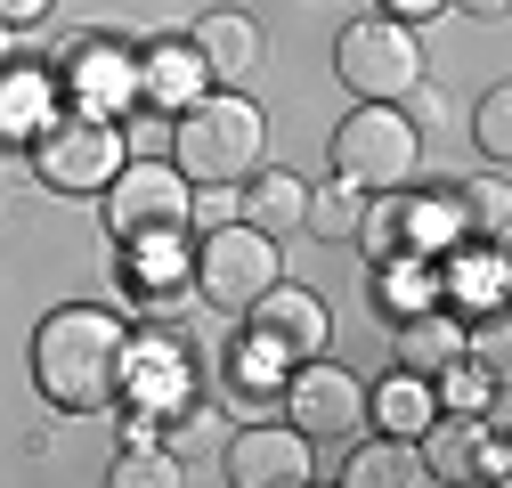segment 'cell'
I'll use <instances>...</instances> for the list:
<instances>
[{"label":"cell","instance_id":"7402d4cb","mask_svg":"<svg viewBox=\"0 0 512 488\" xmlns=\"http://www.w3.org/2000/svg\"><path fill=\"white\" fill-rule=\"evenodd\" d=\"M106 480H114V488H179L187 472H179V456H163V448H155V432H131Z\"/></svg>","mask_w":512,"mask_h":488},{"label":"cell","instance_id":"4316f807","mask_svg":"<svg viewBox=\"0 0 512 488\" xmlns=\"http://www.w3.org/2000/svg\"><path fill=\"white\" fill-rule=\"evenodd\" d=\"M9 82H17V90H0V131L17 122V131H33V139H41V98H49V90H41V74H9Z\"/></svg>","mask_w":512,"mask_h":488},{"label":"cell","instance_id":"4dcf8cb0","mask_svg":"<svg viewBox=\"0 0 512 488\" xmlns=\"http://www.w3.org/2000/svg\"><path fill=\"white\" fill-rule=\"evenodd\" d=\"M464 17H480V25H496V17H512V0H456Z\"/></svg>","mask_w":512,"mask_h":488},{"label":"cell","instance_id":"1f68e13d","mask_svg":"<svg viewBox=\"0 0 512 488\" xmlns=\"http://www.w3.org/2000/svg\"><path fill=\"white\" fill-rule=\"evenodd\" d=\"M0 66H9V25H0Z\"/></svg>","mask_w":512,"mask_h":488},{"label":"cell","instance_id":"484cf974","mask_svg":"<svg viewBox=\"0 0 512 488\" xmlns=\"http://www.w3.org/2000/svg\"><path fill=\"white\" fill-rule=\"evenodd\" d=\"M496 277H504V261H496V253H480V261H456V269H447V277H439V293H456V310H464V301H496V293H504Z\"/></svg>","mask_w":512,"mask_h":488},{"label":"cell","instance_id":"52a82bcc","mask_svg":"<svg viewBox=\"0 0 512 488\" xmlns=\"http://www.w3.org/2000/svg\"><path fill=\"white\" fill-rule=\"evenodd\" d=\"M334 74L358 90V98H415L423 90V33L399 25V17H358L334 49Z\"/></svg>","mask_w":512,"mask_h":488},{"label":"cell","instance_id":"e0dca14e","mask_svg":"<svg viewBox=\"0 0 512 488\" xmlns=\"http://www.w3.org/2000/svg\"><path fill=\"white\" fill-rule=\"evenodd\" d=\"M431 301H439V277H431V261L415 253V244H399V253L374 261V310L382 318H415V310H431Z\"/></svg>","mask_w":512,"mask_h":488},{"label":"cell","instance_id":"603a6c76","mask_svg":"<svg viewBox=\"0 0 512 488\" xmlns=\"http://www.w3.org/2000/svg\"><path fill=\"white\" fill-rule=\"evenodd\" d=\"M350 244H366L374 261H382V253H399V244H407V188L366 196V212H358V236H350Z\"/></svg>","mask_w":512,"mask_h":488},{"label":"cell","instance_id":"7c38bea8","mask_svg":"<svg viewBox=\"0 0 512 488\" xmlns=\"http://www.w3.org/2000/svg\"><path fill=\"white\" fill-rule=\"evenodd\" d=\"M399 366L407 375H447L456 358H472V326H464V310H447V301H431V310H415V318H399Z\"/></svg>","mask_w":512,"mask_h":488},{"label":"cell","instance_id":"4fadbf2b","mask_svg":"<svg viewBox=\"0 0 512 488\" xmlns=\"http://www.w3.org/2000/svg\"><path fill=\"white\" fill-rule=\"evenodd\" d=\"M187 49L204 57V74H212V82H244L252 66H261V25H252L244 9H212V17H196Z\"/></svg>","mask_w":512,"mask_h":488},{"label":"cell","instance_id":"277c9868","mask_svg":"<svg viewBox=\"0 0 512 488\" xmlns=\"http://www.w3.org/2000/svg\"><path fill=\"white\" fill-rule=\"evenodd\" d=\"M334 171L358 179L366 196L415 188V171H423V131H415L391 98H358V106L334 122Z\"/></svg>","mask_w":512,"mask_h":488},{"label":"cell","instance_id":"f1b7e54d","mask_svg":"<svg viewBox=\"0 0 512 488\" xmlns=\"http://www.w3.org/2000/svg\"><path fill=\"white\" fill-rule=\"evenodd\" d=\"M456 0H382V17H399V25H423V17H447Z\"/></svg>","mask_w":512,"mask_h":488},{"label":"cell","instance_id":"6da1fadb","mask_svg":"<svg viewBox=\"0 0 512 488\" xmlns=\"http://www.w3.org/2000/svg\"><path fill=\"white\" fill-rule=\"evenodd\" d=\"M122 358H131V326H122L114 310H90V301H74V310H49L41 334H33V383L49 407L66 415H90L122 391Z\"/></svg>","mask_w":512,"mask_h":488},{"label":"cell","instance_id":"d6986e66","mask_svg":"<svg viewBox=\"0 0 512 488\" xmlns=\"http://www.w3.org/2000/svg\"><path fill=\"white\" fill-rule=\"evenodd\" d=\"M342 488H423V456H415V440L374 432V440L342 464Z\"/></svg>","mask_w":512,"mask_h":488},{"label":"cell","instance_id":"d4e9b609","mask_svg":"<svg viewBox=\"0 0 512 488\" xmlns=\"http://www.w3.org/2000/svg\"><path fill=\"white\" fill-rule=\"evenodd\" d=\"M472 139H480V155H488V163H504V155H512V90H488V98H480Z\"/></svg>","mask_w":512,"mask_h":488},{"label":"cell","instance_id":"ba28073f","mask_svg":"<svg viewBox=\"0 0 512 488\" xmlns=\"http://www.w3.org/2000/svg\"><path fill=\"white\" fill-rule=\"evenodd\" d=\"M277 407H285V423L293 432H309V440H350L358 423H366V383L350 375L342 358H293V375L277 383Z\"/></svg>","mask_w":512,"mask_h":488},{"label":"cell","instance_id":"44dd1931","mask_svg":"<svg viewBox=\"0 0 512 488\" xmlns=\"http://www.w3.org/2000/svg\"><path fill=\"white\" fill-rule=\"evenodd\" d=\"M358 212H366V188L334 171L326 188H309V204H301V228H309L317 244H350V236H358Z\"/></svg>","mask_w":512,"mask_h":488},{"label":"cell","instance_id":"83f0119b","mask_svg":"<svg viewBox=\"0 0 512 488\" xmlns=\"http://www.w3.org/2000/svg\"><path fill=\"white\" fill-rule=\"evenodd\" d=\"M464 204L480 212V228H488V244H504V179H480V188H472Z\"/></svg>","mask_w":512,"mask_h":488},{"label":"cell","instance_id":"2e32d148","mask_svg":"<svg viewBox=\"0 0 512 488\" xmlns=\"http://www.w3.org/2000/svg\"><path fill=\"white\" fill-rule=\"evenodd\" d=\"M122 391H131V407H147V415H171V407L187 399V366H179V350H163V342H131V358H122Z\"/></svg>","mask_w":512,"mask_h":488},{"label":"cell","instance_id":"9a60e30c","mask_svg":"<svg viewBox=\"0 0 512 488\" xmlns=\"http://www.w3.org/2000/svg\"><path fill=\"white\" fill-rule=\"evenodd\" d=\"M236 220H252V228H261V236H293L301 228V204H309V188H301V179L293 171H277V163H261V171H252V179H236Z\"/></svg>","mask_w":512,"mask_h":488},{"label":"cell","instance_id":"f546056e","mask_svg":"<svg viewBox=\"0 0 512 488\" xmlns=\"http://www.w3.org/2000/svg\"><path fill=\"white\" fill-rule=\"evenodd\" d=\"M41 17H49V0H0V25H9V33L41 25Z\"/></svg>","mask_w":512,"mask_h":488},{"label":"cell","instance_id":"8fae6325","mask_svg":"<svg viewBox=\"0 0 512 488\" xmlns=\"http://www.w3.org/2000/svg\"><path fill=\"white\" fill-rule=\"evenodd\" d=\"M66 74H74V106L82 114H122L139 98V57L122 41H106V33H82L66 49Z\"/></svg>","mask_w":512,"mask_h":488},{"label":"cell","instance_id":"5b68a950","mask_svg":"<svg viewBox=\"0 0 512 488\" xmlns=\"http://www.w3.org/2000/svg\"><path fill=\"white\" fill-rule=\"evenodd\" d=\"M106 228H114V244H139V236H187V171L179 163H163V155H122V171L106 179Z\"/></svg>","mask_w":512,"mask_h":488},{"label":"cell","instance_id":"cb8c5ba5","mask_svg":"<svg viewBox=\"0 0 512 488\" xmlns=\"http://www.w3.org/2000/svg\"><path fill=\"white\" fill-rule=\"evenodd\" d=\"M431 391H439L447 415H496V375H488V366H480V375H464V358H456L447 375H431Z\"/></svg>","mask_w":512,"mask_h":488},{"label":"cell","instance_id":"7a4b0ae2","mask_svg":"<svg viewBox=\"0 0 512 488\" xmlns=\"http://www.w3.org/2000/svg\"><path fill=\"white\" fill-rule=\"evenodd\" d=\"M171 163L187 171V188H204V179H252L269 163V122L244 90H196L179 114H171Z\"/></svg>","mask_w":512,"mask_h":488},{"label":"cell","instance_id":"9c48e42d","mask_svg":"<svg viewBox=\"0 0 512 488\" xmlns=\"http://www.w3.org/2000/svg\"><path fill=\"white\" fill-rule=\"evenodd\" d=\"M220 472L236 488H301V480H317V440L293 432V423H244L220 456Z\"/></svg>","mask_w":512,"mask_h":488},{"label":"cell","instance_id":"3957f363","mask_svg":"<svg viewBox=\"0 0 512 488\" xmlns=\"http://www.w3.org/2000/svg\"><path fill=\"white\" fill-rule=\"evenodd\" d=\"M277 277H285L277 236H261L252 220H220V228H204L196 261H187V293H196L204 310H228V318H244Z\"/></svg>","mask_w":512,"mask_h":488},{"label":"cell","instance_id":"ac0fdd59","mask_svg":"<svg viewBox=\"0 0 512 488\" xmlns=\"http://www.w3.org/2000/svg\"><path fill=\"white\" fill-rule=\"evenodd\" d=\"M204 82H212V74H204V57L187 49V41H155V49H147V66H139V98L163 106V114H179Z\"/></svg>","mask_w":512,"mask_h":488},{"label":"cell","instance_id":"ffe728a7","mask_svg":"<svg viewBox=\"0 0 512 488\" xmlns=\"http://www.w3.org/2000/svg\"><path fill=\"white\" fill-rule=\"evenodd\" d=\"M472 448H480V423L472 415H431L423 440H415L423 480H472Z\"/></svg>","mask_w":512,"mask_h":488},{"label":"cell","instance_id":"30bf717a","mask_svg":"<svg viewBox=\"0 0 512 488\" xmlns=\"http://www.w3.org/2000/svg\"><path fill=\"white\" fill-rule=\"evenodd\" d=\"M244 318H252V334H261L269 350H285V358H317V350L334 342V318H326V301H317L309 285H285V277H277L261 301H252Z\"/></svg>","mask_w":512,"mask_h":488},{"label":"cell","instance_id":"5bb4252c","mask_svg":"<svg viewBox=\"0 0 512 488\" xmlns=\"http://www.w3.org/2000/svg\"><path fill=\"white\" fill-rule=\"evenodd\" d=\"M439 415V391L431 375H407V366H391L382 383H366V423L374 432H391V440H423V423Z\"/></svg>","mask_w":512,"mask_h":488},{"label":"cell","instance_id":"8992f818","mask_svg":"<svg viewBox=\"0 0 512 488\" xmlns=\"http://www.w3.org/2000/svg\"><path fill=\"white\" fill-rule=\"evenodd\" d=\"M122 122L114 114H66V122H41V139H33V171L49 179L57 196H98L106 179L122 171Z\"/></svg>","mask_w":512,"mask_h":488}]
</instances>
